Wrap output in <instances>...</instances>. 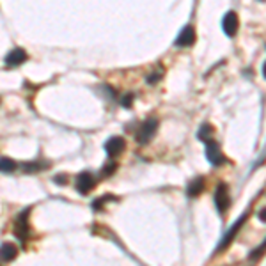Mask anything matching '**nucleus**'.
Listing matches in <instances>:
<instances>
[{
    "label": "nucleus",
    "mask_w": 266,
    "mask_h": 266,
    "mask_svg": "<svg viewBox=\"0 0 266 266\" xmlns=\"http://www.w3.org/2000/svg\"><path fill=\"white\" fill-rule=\"evenodd\" d=\"M261 2H265V0H261Z\"/></svg>",
    "instance_id": "18"
},
{
    "label": "nucleus",
    "mask_w": 266,
    "mask_h": 266,
    "mask_svg": "<svg viewBox=\"0 0 266 266\" xmlns=\"http://www.w3.org/2000/svg\"><path fill=\"white\" fill-rule=\"evenodd\" d=\"M222 27H224V32L229 36V38H234L236 32H238V29H240L238 14L234 13V11H229V13L224 16V23H222Z\"/></svg>",
    "instance_id": "7"
},
{
    "label": "nucleus",
    "mask_w": 266,
    "mask_h": 266,
    "mask_svg": "<svg viewBox=\"0 0 266 266\" xmlns=\"http://www.w3.org/2000/svg\"><path fill=\"white\" fill-rule=\"evenodd\" d=\"M158 130V119L151 117V119H146L142 124H140L139 131H137V140L139 144H148L149 140L155 137Z\"/></svg>",
    "instance_id": "3"
},
{
    "label": "nucleus",
    "mask_w": 266,
    "mask_h": 266,
    "mask_svg": "<svg viewBox=\"0 0 266 266\" xmlns=\"http://www.w3.org/2000/svg\"><path fill=\"white\" fill-rule=\"evenodd\" d=\"M195 39H197V34H195V29L194 27H185V29L179 32V36H177L176 39V47H192L195 43Z\"/></svg>",
    "instance_id": "8"
},
{
    "label": "nucleus",
    "mask_w": 266,
    "mask_h": 266,
    "mask_svg": "<svg viewBox=\"0 0 266 266\" xmlns=\"http://www.w3.org/2000/svg\"><path fill=\"white\" fill-rule=\"evenodd\" d=\"M27 52L23 50V48H14V50H11L7 55H5V66H9V68H13V66H20V64H23L27 60Z\"/></svg>",
    "instance_id": "9"
},
{
    "label": "nucleus",
    "mask_w": 266,
    "mask_h": 266,
    "mask_svg": "<svg viewBox=\"0 0 266 266\" xmlns=\"http://www.w3.org/2000/svg\"><path fill=\"white\" fill-rule=\"evenodd\" d=\"M263 73H265V76H266V64H265V68H263Z\"/></svg>",
    "instance_id": "17"
},
{
    "label": "nucleus",
    "mask_w": 266,
    "mask_h": 266,
    "mask_svg": "<svg viewBox=\"0 0 266 266\" xmlns=\"http://www.w3.org/2000/svg\"><path fill=\"white\" fill-rule=\"evenodd\" d=\"M66 181H68V179H66V176H64V174H60L59 177H55V183H59V185H64Z\"/></svg>",
    "instance_id": "16"
},
{
    "label": "nucleus",
    "mask_w": 266,
    "mask_h": 266,
    "mask_svg": "<svg viewBox=\"0 0 266 266\" xmlns=\"http://www.w3.org/2000/svg\"><path fill=\"white\" fill-rule=\"evenodd\" d=\"M203 190H204L203 177H197V179H194V181L188 185V195H190V197H195V195H199Z\"/></svg>",
    "instance_id": "12"
},
{
    "label": "nucleus",
    "mask_w": 266,
    "mask_h": 266,
    "mask_svg": "<svg viewBox=\"0 0 266 266\" xmlns=\"http://www.w3.org/2000/svg\"><path fill=\"white\" fill-rule=\"evenodd\" d=\"M16 169V161L11 158H0V172H13Z\"/></svg>",
    "instance_id": "13"
},
{
    "label": "nucleus",
    "mask_w": 266,
    "mask_h": 266,
    "mask_svg": "<svg viewBox=\"0 0 266 266\" xmlns=\"http://www.w3.org/2000/svg\"><path fill=\"white\" fill-rule=\"evenodd\" d=\"M204 144H206V157L213 165H224L225 161H227V158L222 155V151H220V148H218V144H216L215 140L208 139Z\"/></svg>",
    "instance_id": "4"
},
{
    "label": "nucleus",
    "mask_w": 266,
    "mask_h": 266,
    "mask_svg": "<svg viewBox=\"0 0 266 266\" xmlns=\"http://www.w3.org/2000/svg\"><path fill=\"white\" fill-rule=\"evenodd\" d=\"M43 167H47V165H43L41 161H29V163L23 165V170H25V172H38Z\"/></svg>",
    "instance_id": "14"
},
{
    "label": "nucleus",
    "mask_w": 266,
    "mask_h": 266,
    "mask_svg": "<svg viewBox=\"0 0 266 266\" xmlns=\"http://www.w3.org/2000/svg\"><path fill=\"white\" fill-rule=\"evenodd\" d=\"M94 185H96V179H94V176L91 172H82L76 177V190L82 195L89 194L94 188Z\"/></svg>",
    "instance_id": "6"
},
{
    "label": "nucleus",
    "mask_w": 266,
    "mask_h": 266,
    "mask_svg": "<svg viewBox=\"0 0 266 266\" xmlns=\"http://www.w3.org/2000/svg\"><path fill=\"white\" fill-rule=\"evenodd\" d=\"M124 148H126V142H124L123 137H110L105 142V151L110 158L119 157L124 151Z\"/></svg>",
    "instance_id": "5"
},
{
    "label": "nucleus",
    "mask_w": 266,
    "mask_h": 266,
    "mask_svg": "<svg viewBox=\"0 0 266 266\" xmlns=\"http://www.w3.org/2000/svg\"><path fill=\"white\" fill-rule=\"evenodd\" d=\"M16 256H18V249L13 243H4V245L0 247V261L11 263Z\"/></svg>",
    "instance_id": "11"
},
{
    "label": "nucleus",
    "mask_w": 266,
    "mask_h": 266,
    "mask_svg": "<svg viewBox=\"0 0 266 266\" xmlns=\"http://www.w3.org/2000/svg\"><path fill=\"white\" fill-rule=\"evenodd\" d=\"M115 169H117V163H115V161H108V163H106L105 167H103L102 176H105V177L112 176V174L115 172Z\"/></svg>",
    "instance_id": "15"
},
{
    "label": "nucleus",
    "mask_w": 266,
    "mask_h": 266,
    "mask_svg": "<svg viewBox=\"0 0 266 266\" xmlns=\"http://www.w3.org/2000/svg\"><path fill=\"white\" fill-rule=\"evenodd\" d=\"M266 249V188L259 195L254 212L232 229L229 240L220 245L225 250L224 266H252Z\"/></svg>",
    "instance_id": "1"
},
{
    "label": "nucleus",
    "mask_w": 266,
    "mask_h": 266,
    "mask_svg": "<svg viewBox=\"0 0 266 266\" xmlns=\"http://www.w3.org/2000/svg\"><path fill=\"white\" fill-rule=\"evenodd\" d=\"M215 204H216V210L220 213H224L229 206V194H227V186L225 185H220L218 188L215 190Z\"/></svg>",
    "instance_id": "10"
},
{
    "label": "nucleus",
    "mask_w": 266,
    "mask_h": 266,
    "mask_svg": "<svg viewBox=\"0 0 266 266\" xmlns=\"http://www.w3.org/2000/svg\"><path fill=\"white\" fill-rule=\"evenodd\" d=\"M29 215H30V208L23 210L20 215L14 218V225H13V231L16 234V238L21 241V243H25L27 238L30 236V227H29Z\"/></svg>",
    "instance_id": "2"
}]
</instances>
